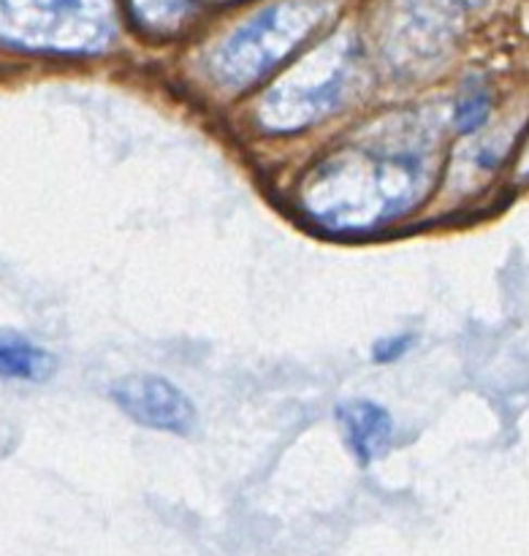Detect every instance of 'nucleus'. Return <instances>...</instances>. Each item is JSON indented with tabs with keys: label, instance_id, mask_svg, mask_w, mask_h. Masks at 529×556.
<instances>
[{
	"label": "nucleus",
	"instance_id": "1",
	"mask_svg": "<svg viewBox=\"0 0 529 556\" xmlns=\"http://www.w3.org/2000/svg\"><path fill=\"white\" fill-rule=\"evenodd\" d=\"M432 136L413 123L383 139L348 147L315 166L304 182V206L324 226L358 231L411 212L432 179Z\"/></svg>",
	"mask_w": 529,
	"mask_h": 556
},
{
	"label": "nucleus",
	"instance_id": "2",
	"mask_svg": "<svg viewBox=\"0 0 529 556\" xmlns=\"http://www.w3.org/2000/svg\"><path fill=\"white\" fill-rule=\"evenodd\" d=\"M329 14L324 0H277L239 25L212 52L210 71L221 85L248 87L307 41Z\"/></svg>",
	"mask_w": 529,
	"mask_h": 556
},
{
	"label": "nucleus",
	"instance_id": "3",
	"mask_svg": "<svg viewBox=\"0 0 529 556\" xmlns=\"http://www.w3.org/2000/svg\"><path fill=\"white\" fill-rule=\"evenodd\" d=\"M114 36L109 0H0V41L43 52H101Z\"/></svg>",
	"mask_w": 529,
	"mask_h": 556
},
{
	"label": "nucleus",
	"instance_id": "4",
	"mask_svg": "<svg viewBox=\"0 0 529 556\" xmlns=\"http://www.w3.org/2000/svg\"><path fill=\"white\" fill-rule=\"evenodd\" d=\"M353 79V47L329 43L293 76L272 87L261 101L259 119L272 130H299L324 119L345 98Z\"/></svg>",
	"mask_w": 529,
	"mask_h": 556
},
{
	"label": "nucleus",
	"instance_id": "5",
	"mask_svg": "<svg viewBox=\"0 0 529 556\" xmlns=\"http://www.w3.org/2000/svg\"><path fill=\"white\" fill-rule=\"evenodd\" d=\"M112 400L125 416L158 432L190 434L196 429V405L182 389L158 375H128L112 386Z\"/></svg>",
	"mask_w": 529,
	"mask_h": 556
},
{
	"label": "nucleus",
	"instance_id": "6",
	"mask_svg": "<svg viewBox=\"0 0 529 556\" xmlns=\"http://www.w3.org/2000/svg\"><path fill=\"white\" fill-rule=\"evenodd\" d=\"M342 434L358 465H373L394 440V418L373 400H345L337 405Z\"/></svg>",
	"mask_w": 529,
	"mask_h": 556
},
{
	"label": "nucleus",
	"instance_id": "7",
	"mask_svg": "<svg viewBox=\"0 0 529 556\" xmlns=\"http://www.w3.org/2000/svg\"><path fill=\"white\" fill-rule=\"evenodd\" d=\"M54 356L27 340L20 331L0 329V378L9 380H27V383H43L52 378Z\"/></svg>",
	"mask_w": 529,
	"mask_h": 556
},
{
	"label": "nucleus",
	"instance_id": "8",
	"mask_svg": "<svg viewBox=\"0 0 529 556\" xmlns=\"http://www.w3.org/2000/svg\"><path fill=\"white\" fill-rule=\"evenodd\" d=\"M489 112H492V96L481 81H467L462 96L454 103V128L459 134H476L481 125H487Z\"/></svg>",
	"mask_w": 529,
	"mask_h": 556
},
{
	"label": "nucleus",
	"instance_id": "9",
	"mask_svg": "<svg viewBox=\"0 0 529 556\" xmlns=\"http://www.w3.org/2000/svg\"><path fill=\"white\" fill-rule=\"evenodd\" d=\"M134 14L144 22L147 27H174L190 9V0H130Z\"/></svg>",
	"mask_w": 529,
	"mask_h": 556
},
{
	"label": "nucleus",
	"instance_id": "10",
	"mask_svg": "<svg viewBox=\"0 0 529 556\" xmlns=\"http://www.w3.org/2000/svg\"><path fill=\"white\" fill-rule=\"evenodd\" d=\"M413 342H416V337H389V340H380V342H375V348H373V358L378 364H394V362H400L402 356H405L407 351H411L413 348Z\"/></svg>",
	"mask_w": 529,
	"mask_h": 556
},
{
	"label": "nucleus",
	"instance_id": "11",
	"mask_svg": "<svg viewBox=\"0 0 529 556\" xmlns=\"http://www.w3.org/2000/svg\"><path fill=\"white\" fill-rule=\"evenodd\" d=\"M521 172H525L527 177H529V150H527V155H525V163H521Z\"/></svg>",
	"mask_w": 529,
	"mask_h": 556
}]
</instances>
